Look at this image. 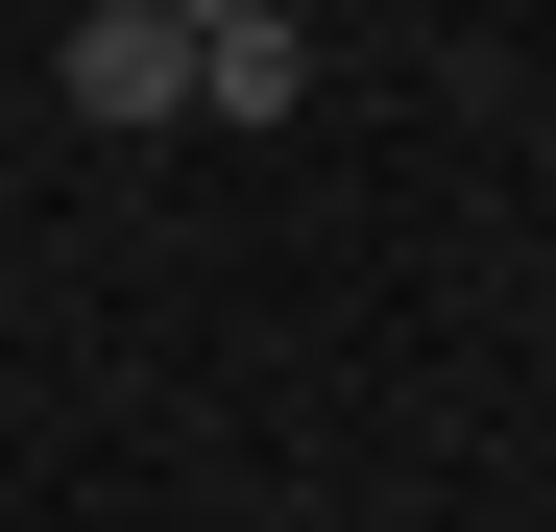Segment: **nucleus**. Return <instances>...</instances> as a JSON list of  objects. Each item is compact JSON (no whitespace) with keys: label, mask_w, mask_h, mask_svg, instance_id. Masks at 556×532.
Instances as JSON below:
<instances>
[{"label":"nucleus","mask_w":556,"mask_h":532,"mask_svg":"<svg viewBox=\"0 0 556 532\" xmlns=\"http://www.w3.org/2000/svg\"><path fill=\"white\" fill-rule=\"evenodd\" d=\"M49 73H73V122H194V0H98Z\"/></svg>","instance_id":"nucleus-1"},{"label":"nucleus","mask_w":556,"mask_h":532,"mask_svg":"<svg viewBox=\"0 0 556 532\" xmlns=\"http://www.w3.org/2000/svg\"><path fill=\"white\" fill-rule=\"evenodd\" d=\"M315 98V25L291 0H194V122H291Z\"/></svg>","instance_id":"nucleus-2"}]
</instances>
